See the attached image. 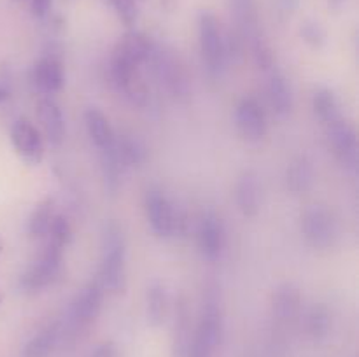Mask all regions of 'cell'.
<instances>
[{"mask_svg": "<svg viewBox=\"0 0 359 357\" xmlns=\"http://www.w3.org/2000/svg\"><path fill=\"white\" fill-rule=\"evenodd\" d=\"M314 182V168L307 158H298L287 168V188L293 192H305Z\"/></svg>", "mask_w": 359, "mask_h": 357, "instance_id": "cell-29", "label": "cell"}, {"mask_svg": "<svg viewBox=\"0 0 359 357\" xmlns=\"http://www.w3.org/2000/svg\"><path fill=\"white\" fill-rule=\"evenodd\" d=\"M2 298H4V296H2V290H0V303H2Z\"/></svg>", "mask_w": 359, "mask_h": 357, "instance_id": "cell-41", "label": "cell"}, {"mask_svg": "<svg viewBox=\"0 0 359 357\" xmlns=\"http://www.w3.org/2000/svg\"><path fill=\"white\" fill-rule=\"evenodd\" d=\"M100 153H102V170H104L105 184H107L109 192L114 195V192L118 191L119 184H121V175L126 168L119 163L114 150H112V146L109 147V149L100 150Z\"/></svg>", "mask_w": 359, "mask_h": 357, "instance_id": "cell-30", "label": "cell"}, {"mask_svg": "<svg viewBox=\"0 0 359 357\" xmlns=\"http://www.w3.org/2000/svg\"><path fill=\"white\" fill-rule=\"evenodd\" d=\"M51 4H53V0H32V14L41 20V18H44L46 14L49 13V9H51Z\"/></svg>", "mask_w": 359, "mask_h": 357, "instance_id": "cell-36", "label": "cell"}, {"mask_svg": "<svg viewBox=\"0 0 359 357\" xmlns=\"http://www.w3.org/2000/svg\"><path fill=\"white\" fill-rule=\"evenodd\" d=\"M272 307L277 318H280V321H291V318L297 317L298 312H300V290H298L293 284H283V286L277 287V290L273 293Z\"/></svg>", "mask_w": 359, "mask_h": 357, "instance_id": "cell-21", "label": "cell"}, {"mask_svg": "<svg viewBox=\"0 0 359 357\" xmlns=\"http://www.w3.org/2000/svg\"><path fill=\"white\" fill-rule=\"evenodd\" d=\"M300 35H302V38H304V41L311 46V48H316V49L321 48V46H325V42H326V31H325V28L318 23V21H312V20L305 21L300 28Z\"/></svg>", "mask_w": 359, "mask_h": 357, "instance_id": "cell-32", "label": "cell"}, {"mask_svg": "<svg viewBox=\"0 0 359 357\" xmlns=\"http://www.w3.org/2000/svg\"><path fill=\"white\" fill-rule=\"evenodd\" d=\"M91 357H118V352H116L114 343L107 342L98 345L97 349L93 350V354H91Z\"/></svg>", "mask_w": 359, "mask_h": 357, "instance_id": "cell-37", "label": "cell"}, {"mask_svg": "<svg viewBox=\"0 0 359 357\" xmlns=\"http://www.w3.org/2000/svg\"><path fill=\"white\" fill-rule=\"evenodd\" d=\"M298 6H300V0H276L277 13L283 20L290 18L298 9Z\"/></svg>", "mask_w": 359, "mask_h": 357, "instance_id": "cell-35", "label": "cell"}, {"mask_svg": "<svg viewBox=\"0 0 359 357\" xmlns=\"http://www.w3.org/2000/svg\"><path fill=\"white\" fill-rule=\"evenodd\" d=\"M196 241H198V248L203 258L210 259V261L223 254L226 233H224L223 220L217 214H203L198 224V231H196Z\"/></svg>", "mask_w": 359, "mask_h": 357, "instance_id": "cell-12", "label": "cell"}, {"mask_svg": "<svg viewBox=\"0 0 359 357\" xmlns=\"http://www.w3.org/2000/svg\"><path fill=\"white\" fill-rule=\"evenodd\" d=\"M60 340V326L53 324L42 329L39 335H35L27 343L23 350V357H48L55 350L56 343Z\"/></svg>", "mask_w": 359, "mask_h": 357, "instance_id": "cell-26", "label": "cell"}, {"mask_svg": "<svg viewBox=\"0 0 359 357\" xmlns=\"http://www.w3.org/2000/svg\"><path fill=\"white\" fill-rule=\"evenodd\" d=\"M112 150H114L116 158H118L119 163L125 168L139 167L147 158L146 146L132 135H116L114 144H112Z\"/></svg>", "mask_w": 359, "mask_h": 357, "instance_id": "cell-22", "label": "cell"}, {"mask_svg": "<svg viewBox=\"0 0 359 357\" xmlns=\"http://www.w3.org/2000/svg\"><path fill=\"white\" fill-rule=\"evenodd\" d=\"M153 48L154 44L146 35H142L140 31H128L118 41L111 59H119V62L133 63V65L140 66L149 59Z\"/></svg>", "mask_w": 359, "mask_h": 357, "instance_id": "cell-14", "label": "cell"}, {"mask_svg": "<svg viewBox=\"0 0 359 357\" xmlns=\"http://www.w3.org/2000/svg\"><path fill=\"white\" fill-rule=\"evenodd\" d=\"M32 80L34 86L37 88L41 93L53 94L58 93L65 83V74H63L62 62L55 56H44L39 59L32 70Z\"/></svg>", "mask_w": 359, "mask_h": 357, "instance_id": "cell-15", "label": "cell"}, {"mask_svg": "<svg viewBox=\"0 0 359 357\" xmlns=\"http://www.w3.org/2000/svg\"><path fill=\"white\" fill-rule=\"evenodd\" d=\"M11 139L16 153L30 163H39L44 154V142L39 130L28 119H18L11 130Z\"/></svg>", "mask_w": 359, "mask_h": 357, "instance_id": "cell-13", "label": "cell"}, {"mask_svg": "<svg viewBox=\"0 0 359 357\" xmlns=\"http://www.w3.org/2000/svg\"><path fill=\"white\" fill-rule=\"evenodd\" d=\"M312 108H314L316 118H318L325 126L342 118L339 98H337V94L333 93L332 90H328V88H319V90L316 91L314 98H312Z\"/></svg>", "mask_w": 359, "mask_h": 357, "instance_id": "cell-23", "label": "cell"}, {"mask_svg": "<svg viewBox=\"0 0 359 357\" xmlns=\"http://www.w3.org/2000/svg\"><path fill=\"white\" fill-rule=\"evenodd\" d=\"M235 125L238 133L249 142H256L265 136L266 115L256 98H242L235 111Z\"/></svg>", "mask_w": 359, "mask_h": 357, "instance_id": "cell-11", "label": "cell"}, {"mask_svg": "<svg viewBox=\"0 0 359 357\" xmlns=\"http://www.w3.org/2000/svg\"><path fill=\"white\" fill-rule=\"evenodd\" d=\"M147 62H151L158 80L161 83V86H165V90L172 97L181 98L189 93L188 72H186L184 65L170 51L154 46Z\"/></svg>", "mask_w": 359, "mask_h": 357, "instance_id": "cell-6", "label": "cell"}, {"mask_svg": "<svg viewBox=\"0 0 359 357\" xmlns=\"http://www.w3.org/2000/svg\"><path fill=\"white\" fill-rule=\"evenodd\" d=\"M70 237H72V227H70V223L67 220V217L55 216L46 238L55 241V244L62 245V247H67V244L70 241Z\"/></svg>", "mask_w": 359, "mask_h": 357, "instance_id": "cell-31", "label": "cell"}, {"mask_svg": "<svg viewBox=\"0 0 359 357\" xmlns=\"http://www.w3.org/2000/svg\"><path fill=\"white\" fill-rule=\"evenodd\" d=\"M2 251H4V238L2 234H0V254H2Z\"/></svg>", "mask_w": 359, "mask_h": 357, "instance_id": "cell-40", "label": "cell"}, {"mask_svg": "<svg viewBox=\"0 0 359 357\" xmlns=\"http://www.w3.org/2000/svg\"><path fill=\"white\" fill-rule=\"evenodd\" d=\"M269 98L273 112L279 118H286L293 108V91L284 74L272 70L269 80Z\"/></svg>", "mask_w": 359, "mask_h": 357, "instance_id": "cell-19", "label": "cell"}, {"mask_svg": "<svg viewBox=\"0 0 359 357\" xmlns=\"http://www.w3.org/2000/svg\"><path fill=\"white\" fill-rule=\"evenodd\" d=\"M116 9L118 16L125 21L126 24H133L137 20V4L135 0H109Z\"/></svg>", "mask_w": 359, "mask_h": 357, "instance_id": "cell-34", "label": "cell"}, {"mask_svg": "<svg viewBox=\"0 0 359 357\" xmlns=\"http://www.w3.org/2000/svg\"><path fill=\"white\" fill-rule=\"evenodd\" d=\"M191 315L186 300H179L174 324V357H188L191 345Z\"/></svg>", "mask_w": 359, "mask_h": 357, "instance_id": "cell-20", "label": "cell"}, {"mask_svg": "<svg viewBox=\"0 0 359 357\" xmlns=\"http://www.w3.org/2000/svg\"><path fill=\"white\" fill-rule=\"evenodd\" d=\"M326 135H328L330 144H332L340 163L347 170L356 172L359 163V146L354 126L342 115L337 121L326 125Z\"/></svg>", "mask_w": 359, "mask_h": 357, "instance_id": "cell-9", "label": "cell"}, {"mask_svg": "<svg viewBox=\"0 0 359 357\" xmlns=\"http://www.w3.org/2000/svg\"><path fill=\"white\" fill-rule=\"evenodd\" d=\"M7 97H9V94H7V91H6V90H2V88H0V102L7 100Z\"/></svg>", "mask_w": 359, "mask_h": 357, "instance_id": "cell-38", "label": "cell"}, {"mask_svg": "<svg viewBox=\"0 0 359 357\" xmlns=\"http://www.w3.org/2000/svg\"><path fill=\"white\" fill-rule=\"evenodd\" d=\"M251 44H252V55H255V59L256 63H258L259 69L263 70L272 69L273 55H272V49H270V46L266 44L265 38H263L262 35H258V37L252 38Z\"/></svg>", "mask_w": 359, "mask_h": 357, "instance_id": "cell-33", "label": "cell"}, {"mask_svg": "<svg viewBox=\"0 0 359 357\" xmlns=\"http://www.w3.org/2000/svg\"><path fill=\"white\" fill-rule=\"evenodd\" d=\"M305 329L312 340H325L332 331V312L326 304H314L305 314Z\"/></svg>", "mask_w": 359, "mask_h": 357, "instance_id": "cell-24", "label": "cell"}, {"mask_svg": "<svg viewBox=\"0 0 359 357\" xmlns=\"http://www.w3.org/2000/svg\"><path fill=\"white\" fill-rule=\"evenodd\" d=\"M231 6H233L235 21H237V27L242 31V35L248 37L249 41L258 37L259 31L255 2L252 0H231Z\"/></svg>", "mask_w": 359, "mask_h": 357, "instance_id": "cell-27", "label": "cell"}, {"mask_svg": "<svg viewBox=\"0 0 359 357\" xmlns=\"http://www.w3.org/2000/svg\"><path fill=\"white\" fill-rule=\"evenodd\" d=\"M168 312V294L161 284H153L147 289V321L158 328L165 322Z\"/></svg>", "mask_w": 359, "mask_h": 357, "instance_id": "cell-28", "label": "cell"}, {"mask_svg": "<svg viewBox=\"0 0 359 357\" xmlns=\"http://www.w3.org/2000/svg\"><path fill=\"white\" fill-rule=\"evenodd\" d=\"M302 231L309 245L314 248H328L335 244L337 220L325 206H311L302 217Z\"/></svg>", "mask_w": 359, "mask_h": 357, "instance_id": "cell-8", "label": "cell"}, {"mask_svg": "<svg viewBox=\"0 0 359 357\" xmlns=\"http://www.w3.org/2000/svg\"><path fill=\"white\" fill-rule=\"evenodd\" d=\"M37 118L51 146H60L65 139V119L62 108L51 98H42L37 104Z\"/></svg>", "mask_w": 359, "mask_h": 357, "instance_id": "cell-16", "label": "cell"}, {"mask_svg": "<svg viewBox=\"0 0 359 357\" xmlns=\"http://www.w3.org/2000/svg\"><path fill=\"white\" fill-rule=\"evenodd\" d=\"M55 200L44 198L37 203L28 219V233L34 238H44L55 219Z\"/></svg>", "mask_w": 359, "mask_h": 357, "instance_id": "cell-25", "label": "cell"}, {"mask_svg": "<svg viewBox=\"0 0 359 357\" xmlns=\"http://www.w3.org/2000/svg\"><path fill=\"white\" fill-rule=\"evenodd\" d=\"M223 304H221V293L216 284L207 287L205 300H203L202 317L193 332L191 345H189L188 357H214L217 346L223 340Z\"/></svg>", "mask_w": 359, "mask_h": 357, "instance_id": "cell-1", "label": "cell"}, {"mask_svg": "<svg viewBox=\"0 0 359 357\" xmlns=\"http://www.w3.org/2000/svg\"><path fill=\"white\" fill-rule=\"evenodd\" d=\"M200 49H202L203 63L212 76H217L226 62L228 48L226 41L221 31V24L217 18L210 13H203L200 16Z\"/></svg>", "mask_w": 359, "mask_h": 357, "instance_id": "cell-5", "label": "cell"}, {"mask_svg": "<svg viewBox=\"0 0 359 357\" xmlns=\"http://www.w3.org/2000/svg\"><path fill=\"white\" fill-rule=\"evenodd\" d=\"M102 303H104V287L100 282H90L70 303L69 321L76 328L90 326L100 315Z\"/></svg>", "mask_w": 359, "mask_h": 357, "instance_id": "cell-10", "label": "cell"}, {"mask_svg": "<svg viewBox=\"0 0 359 357\" xmlns=\"http://www.w3.org/2000/svg\"><path fill=\"white\" fill-rule=\"evenodd\" d=\"M146 216L151 227L160 237H175L186 231L188 220L184 212L175 205L174 200L161 189H149L146 192Z\"/></svg>", "mask_w": 359, "mask_h": 357, "instance_id": "cell-3", "label": "cell"}, {"mask_svg": "<svg viewBox=\"0 0 359 357\" xmlns=\"http://www.w3.org/2000/svg\"><path fill=\"white\" fill-rule=\"evenodd\" d=\"M84 125H86L88 135H90L91 142L98 147L100 150L109 149L114 144L116 133L112 130L111 121L107 115L98 108L90 107L84 112Z\"/></svg>", "mask_w": 359, "mask_h": 357, "instance_id": "cell-18", "label": "cell"}, {"mask_svg": "<svg viewBox=\"0 0 359 357\" xmlns=\"http://www.w3.org/2000/svg\"><path fill=\"white\" fill-rule=\"evenodd\" d=\"M235 202L245 217H255L259 212V182L255 172H244L235 186Z\"/></svg>", "mask_w": 359, "mask_h": 357, "instance_id": "cell-17", "label": "cell"}, {"mask_svg": "<svg viewBox=\"0 0 359 357\" xmlns=\"http://www.w3.org/2000/svg\"><path fill=\"white\" fill-rule=\"evenodd\" d=\"M330 4H332L333 7H340L344 4V0H330Z\"/></svg>", "mask_w": 359, "mask_h": 357, "instance_id": "cell-39", "label": "cell"}, {"mask_svg": "<svg viewBox=\"0 0 359 357\" xmlns=\"http://www.w3.org/2000/svg\"><path fill=\"white\" fill-rule=\"evenodd\" d=\"M63 251L65 247L51 240H46L41 258L20 276V289L25 293H35V290L44 289L49 284L55 282L60 268H62Z\"/></svg>", "mask_w": 359, "mask_h": 357, "instance_id": "cell-4", "label": "cell"}, {"mask_svg": "<svg viewBox=\"0 0 359 357\" xmlns=\"http://www.w3.org/2000/svg\"><path fill=\"white\" fill-rule=\"evenodd\" d=\"M111 79L116 90L137 107H144L149 102V86L140 74V66L133 63L111 59Z\"/></svg>", "mask_w": 359, "mask_h": 357, "instance_id": "cell-7", "label": "cell"}, {"mask_svg": "<svg viewBox=\"0 0 359 357\" xmlns=\"http://www.w3.org/2000/svg\"><path fill=\"white\" fill-rule=\"evenodd\" d=\"M98 282L109 293H121L126 282V244L123 230L109 223L102 237V261Z\"/></svg>", "mask_w": 359, "mask_h": 357, "instance_id": "cell-2", "label": "cell"}]
</instances>
